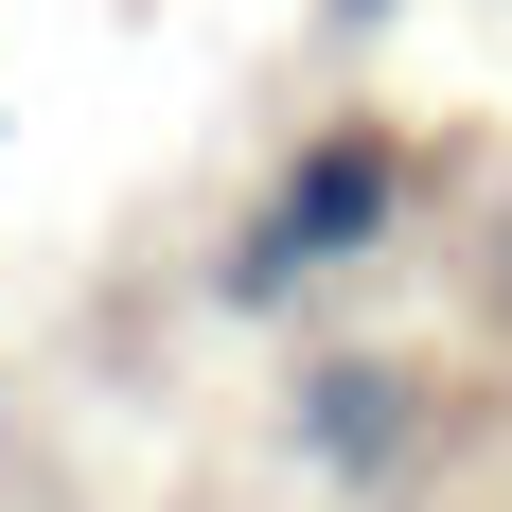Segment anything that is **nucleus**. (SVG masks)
I'll list each match as a JSON object with an SVG mask.
<instances>
[{
  "instance_id": "obj_1",
  "label": "nucleus",
  "mask_w": 512,
  "mask_h": 512,
  "mask_svg": "<svg viewBox=\"0 0 512 512\" xmlns=\"http://www.w3.org/2000/svg\"><path fill=\"white\" fill-rule=\"evenodd\" d=\"M407 212H424V142H407V124H371V106H336V124H301L283 177L248 195V230H230V265H212V301L283 318L301 283L389 265V248H407Z\"/></svg>"
},
{
  "instance_id": "obj_2",
  "label": "nucleus",
  "mask_w": 512,
  "mask_h": 512,
  "mask_svg": "<svg viewBox=\"0 0 512 512\" xmlns=\"http://www.w3.org/2000/svg\"><path fill=\"white\" fill-rule=\"evenodd\" d=\"M283 442H301V477H336V495H407L424 371L407 354H301V371H283Z\"/></svg>"
},
{
  "instance_id": "obj_3",
  "label": "nucleus",
  "mask_w": 512,
  "mask_h": 512,
  "mask_svg": "<svg viewBox=\"0 0 512 512\" xmlns=\"http://www.w3.org/2000/svg\"><path fill=\"white\" fill-rule=\"evenodd\" d=\"M336 18H389V0H336Z\"/></svg>"
}]
</instances>
